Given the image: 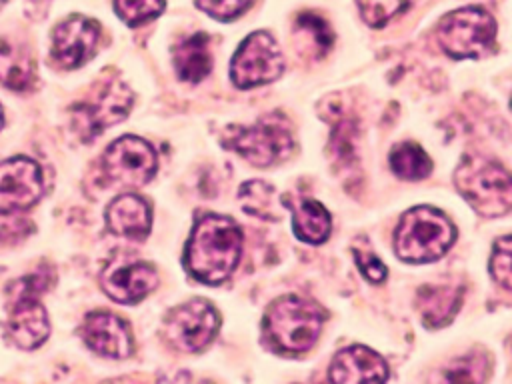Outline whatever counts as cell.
<instances>
[{"instance_id":"obj_1","label":"cell","mask_w":512,"mask_h":384,"mask_svg":"<svg viewBox=\"0 0 512 384\" xmlns=\"http://www.w3.org/2000/svg\"><path fill=\"white\" fill-rule=\"evenodd\" d=\"M242 252V232L232 218L202 216L186 244L184 262L188 272L206 284L226 280L236 268Z\"/></svg>"},{"instance_id":"obj_2","label":"cell","mask_w":512,"mask_h":384,"mask_svg":"<svg viewBox=\"0 0 512 384\" xmlns=\"http://www.w3.org/2000/svg\"><path fill=\"white\" fill-rule=\"evenodd\" d=\"M452 222L432 206H414L402 214L394 232V250L406 262H432L452 246Z\"/></svg>"},{"instance_id":"obj_3","label":"cell","mask_w":512,"mask_h":384,"mask_svg":"<svg viewBox=\"0 0 512 384\" xmlns=\"http://www.w3.org/2000/svg\"><path fill=\"white\" fill-rule=\"evenodd\" d=\"M454 184L482 216L494 218L512 210V174L496 160L466 156L454 172Z\"/></svg>"},{"instance_id":"obj_4","label":"cell","mask_w":512,"mask_h":384,"mask_svg":"<svg viewBox=\"0 0 512 384\" xmlns=\"http://www.w3.org/2000/svg\"><path fill=\"white\" fill-rule=\"evenodd\" d=\"M324 324V310L300 296L274 300L264 314V332L282 352H304L312 348Z\"/></svg>"},{"instance_id":"obj_5","label":"cell","mask_w":512,"mask_h":384,"mask_svg":"<svg viewBox=\"0 0 512 384\" xmlns=\"http://www.w3.org/2000/svg\"><path fill=\"white\" fill-rule=\"evenodd\" d=\"M222 142L256 166H272L294 148L288 122L278 114H268L252 126H230Z\"/></svg>"},{"instance_id":"obj_6","label":"cell","mask_w":512,"mask_h":384,"mask_svg":"<svg viewBox=\"0 0 512 384\" xmlns=\"http://www.w3.org/2000/svg\"><path fill=\"white\" fill-rule=\"evenodd\" d=\"M438 44L452 58L484 56L496 36L494 18L478 6H468L446 14L438 24Z\"/></svg>"},{"instance_id":"obj_7","label":"cell","mask_w":512,"mask_h":384,"mask_svg":"<svg viewBox=\"0 0 512 384\" xmlns=\"http://www.w3.org/2000/svg\"><path fill=\"white\" fill-rule=\"evenodd\" d=\"M130 108V88L120 78L104 74L74 108V126L80 138L90 140L92 136L104 132L108 126L124 120Z\"/></svg>"},{"instance_id":"obj_8","label":"cell","mask_w":512,"mask_h":384,"mask_svg":"<svg viewBox=\"0 0 512 384\" xmlns=\"http://www.w3.org/2000/svg\"><path fill=\"white\" fill-rule=\"evenodd\" d=\"M284 72V56L276 40L264 32H252L230 62V78L238 88L270 84Z\"/></svg>"},{"instance_id":"obj_9","label":"cell","mask_w":512,"mask_h":384,"mask_svg":"<svg viewBox=\"0 0 512 384\" xmlns=\"http://www.w3.org/2000/svg\"><path fill=\"white\" fill-rule=\"evenodd\" d=\"M220 316L206 300H190L172 308L164 320V338L182 352H198L216 336Z\"/></svg>"},{"instance_id":"obj_10","label":"cell","mask_w":512,"mask_h":384,"mask_svg":"<svg viewBox=\"0 0 512 384\" xmlns=\"http://www.w3.org/2000/svg\"><path fill=\"white\" fill-rule=\"evenodd\" d=\"M158 160L154 148L136 136H124L106 148L102 168L106 176L120 186H142L156 172Z\"/></svg>"},{"instance_id":"obj_11","label":"cell","mask_w":512,"mask_h":384,"mask_svg":"<svg viewBox=\"0 0 512 384\" xmlns=\"http://www.w3.org/2000/svg\"><path fill=\"white\" fill-rule=\"evenodd\" d=\"M44 192V178L40 166L16 156L0 162V214L20 212L34 206Z\"/></svg>"},{"instance_id":"obj_12","label":"cell","mask_w":512,"mask_h":384,"mask_svg":"<svg viewBox=\"0 0 512 384\" xmlns=\"http://www.w3.org/2000/svg\"><path fill=\"white\" fill-rule=\"evenodd\" d=\"M156 284V270L150 264L128 256H118L112 260L100 276L102 290L120 304H136L144 300L156 288Z\"/></svg>"},{"instance_id":"obj_13","label":"cell","mask_w":512,"mask_h":384,"mask_svg":"<svg viewBox=\"0 0 512 384\" xmlns=\"http://www.w3.org/2000/svg\"><path fill=\"white\" fill-rule=\"evenodd\" d=\"M98 24L84 16L60 22L52 36V56L62 68H78L96 54Z\"/></svg>"},{"instance_id":"obj_14","label":"cell","mask_w":512,"mask_h":384,"mask_svg":"<svg viewBox=\"0 0 512 384\" xmlns=\"http://www.w3.org/2000/svg\"><path fill=\"white\" fill-rule=\"evenodd\" d=\"M82 336L94 352L106 358H126L132 352L130 326L110 312L88 314L82 324Z\"/></svg>"},{"instance_id":"obj_15","label":"cell","mask_w":512,"mask_h":384,"mask_svg":"<svg viewBox=\"0 0 512 384\" xmlns=\"http://www.w3.org/2000/svg\"><path fill=\"white\" fill-rule=\"evenodd\" d=\"M50 332L48 312L38 296H16L10 304L8 336L22 350L38 348Z\"/></svg>"},{"instance_id":"obj_16","label":"cell","mask_w":512,"mask_h":384,"mask_svg":"<svg viewBox=\"0 0 512 384\" xmlns=\"http://www.w3.org/2000/svg\"><path fill=\"white\" fill-rule=\"evenodd\" d=\"M328 378L332 382H384L388 380V364L366 346H350L332 358Z\"/></svg>"},{"instance_id":"obj_17","label":"cell","mask_w":512,"mask_h":384,"mask_svg":"<svg viewBox=\"0 0 512 384\" xmlns=\"http://www.w3.org/2000/svg\"><path fill=\"white\" fill-rule=\"evenodd\" d=\"M150 206L138 194H122L106 210L108 228L124 238L142 240L150 232Z\"/></svg>"},{"instance_id":"obj_18","label":"cell","mask_w":512,"mask_h":384,"mask_svg":"<svg viewBox=\"0 0 512 384\" xmlns=\"http://www.w3.org/2000/svg\"><path fill=\"white\" fill-rule=\"evenodd\" d=\"M462 290L456 286H424L418 292V310L430 328L448 324L458 312Z\"/></svg>"},{"instance_id":"obj_19","label":"cell","mask_w":512,"mask_h":384,"mask_svg":"<svg viewBox=\"0 0 512 384\" xmlns=\"http://www.w3.org/2000/svg\"><path fill=\"white\" fill-rule=\"evenodd\" d=\"M174 66L180 80L200 82L212 68L208 36L204 32H198L178 44L174 50Z\"/></svg>"},{"instance_id":"obj_20","label":"cell","mask_w":512,"mask_h":384,"mask_svg":"<svg viewBox=\"0 0 512 384\" xmlns=\"http://www.w3.org/2000/svg\"><path fill=\"white\" fill-rule=\"evenodd\" d=\"M34 80V60L26 48L0 40V82L12 90L24 92L34 86Z\"/></svg>"},{"instance_id":"obj_21","label":"cell","mask_w":512,"mask_h":384,"mask_svg":"<svg viewBox=\"0 0 512 384\" xmlns=\"http://www.w3.org/2000/svg\"><path fill=\"white\" fill-rule=\"evenodd\" d=\"M294 234L308 244H322L330 236V214L316 200H304L292 210Z\"/></svg>"},{"instance_id":"obj_22","label":"cell","mask_w":512,"mask_h":384,"mask_svg":"<svg viewBox=\"0 0 512 384\" xmlns=\"http://www.w3.org/2000/svg\"><path fill=\"white\" fill-rule=\"evenodd\" d=\"M390 168L398 178L422 180L430 174L432 162L418 144L402 142L396 144L390 152Z\"/></svg>"},{"instance_id":"obj_23","label":"cell","mask_w":512,"mask_h":384,"mask_svg":"<svg viewBox=\"0 0 512 384\" xmlns=\"http://www.w3.org/2000/svg\"><path fill=\"white\" fill-rule=\"evenodd\" d=\"M240 202L246 212L266 218V220H278L282 216L276 190L260 180H252L240 186Z\"/></svg>"},{"instance_id":"obj_24","label":"cell","mask_w":512,"mask_h":384,"mask_svg":"<svg viewBox=\"0 0 512 384\" xmlns=\"http://www.w3.org/2000/svg\"><path fill=\"white\" fill-rule=\"evenodd\" d=\"M414 0H358L360 14L372 28H382L394 16L402 14L412 6Z\"/></svg>"},{"instance_id":"obj_25","label":"cell","mask_w":512,"mask_h":384,"mask_svg":"<svg viewBox=\"0 0 512 384\" xmlns=\"http://www.w3.org/2000/svg\"><path fill=\"white\" fill-rule=\"evenodd\" d=\"M114 10L128 26H138L160 16L164 0H114Z\"/></svg>"},{"instance_id":"obj_26","label":"cell","mask_w":512,"mask_h":384,"mask_svg":"<svg viewBox=\"0 0 512 384\" xmlns=\"http://www.w3.org/2000/svg\"><path fill=\"white\" fill-rule=\"evenodd\" d=\"M490 274L500 286L512 290V236L496 240L490 256Z\"/></svg>"},{"instance_id":"obj_27","label":"cell","mask_w":512,"mask_h":384,"mask_svg":"<svg viewBox=\"0 0 512 384\" xmlns=\"http://www.w3.org/2000/svg\"><path fill=\"white\" fill-rule=\"evenodd\" d=\"M484 370L486 360L482 356H466L458 360L452 368H448L444 378L450 382H480L484 380Z\"/></svg>"},{"instance_id":"obj_28","label":"cell","mask_w":512,"mask_h":384,"mask_svg":"<svg viewBox=\"0 0 512 384\" xmlns=\"http://www.w3.org/2000/svg\"><path fill=\"white\" fill-rule=\"evenodd\" d=\"M298 30L306 32L312 38L314 46L320 48V52H326L332 44V34H330L328 24L316 14H308V12L300 14L298 16Z\"/></svg>"},{"instance_id":"obj_29","label":"cell","mask_w":512,"mask_h":384,"mask_svg":"<svg viewBox=\"0 0 512 384\" xmlns=\"http://www.w3.org/2000/svg\"><path fill=\"white\" fill-rule=\"evenodd\" d=\"M252 0H196V6L216 20H232L242 14Z\"/></svg>"},{"instance_id":"obj_30","label":"cell","mask_w":512,"mask_h":384,"mask_svg":"<svg viewBox=\"0 0 512 384\" xmlns=\"http://www.w3.org/2000/svg\"><path fill=\"white\" fill-rule=\"evenodd\" d=\"M354 258L356 264L360 268V272L370 280V282H382L386 278V266L380 262L378 256L368 254V252H358L354 250Z\"/></svg>"},{"instance_id":"obj_31","label":"cell","mask_w":512,"mask_h":384,"mask_svg":"<svg viewBox=\"0 0 512 384\" xmlns=\"http://www.w3.org/2000/svg\"><path fill=\"white\" fill-rule=\"evenodd\" d=\"M2 122H4V116H2V106H0V128H2Z\"/></svg>"},{"instance_id":"obj_32","label":"cell","mask_w":512,"mask_h":384,"mask_svg":"<svg viewBox=\"0 0 512 384\" xmlns=\"http://www.w3.org/2000/svg\"><path fill=\"white\" fill-rule=\"evenodd\" d=\"M4 2H6V0H0V8H2V6H4Z\"/></svg>"}]
</instances>
